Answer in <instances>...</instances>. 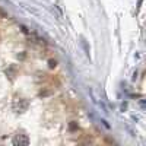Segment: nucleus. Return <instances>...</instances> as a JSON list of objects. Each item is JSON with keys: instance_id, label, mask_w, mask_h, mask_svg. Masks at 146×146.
<instances>
[{"instance_id": "f257e3e1", "label": "nucleus", "mask_w": 146, "mask_h": 146, "mask_svg": "<svg viewBox=\"0 0 146 146\" xmlns=\"http://www.w3.org/2000/svg\"><path fill=\"white\" fill-rule=\"evenodd\" d=\"M12 143L15 146H27V145H29V137L23 131H18L13 136V139H12Z\"/></svg>"}, {"instance_id": "f03ea898", "label": "nucleus", "mask_w": 146, "mask_h": 146, "mask_svg": "<svg viewBox=\"0 0 146 146\" xmlns=\"http://www.w3.org/2000/svg\"><path fill=\"white\" fill-rule=\"evenodd\" d=\"M28 107H29V101H28L27 98H18V100H15V102H13V108L16 110L18 113L27 111Z\"/></svg>"}, {"instance_id": "7ed1b4c3", "label": "nucleus", "mask_w": 146, "mask_h": 146, "mask_svg": "<svg viewBox=\"0 0 146 146\" xmlns=\"http://www.w3.org/2000/svg\"><path fill=\"white\" fill-rule=\"evenodd\" d=\"M56 66V62H53V60H50V67H54Z\"/></svg>"}]
</instances>
